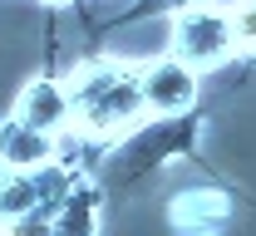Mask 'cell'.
<instances>
[{
    "instance_id": "11",
    "label": "cell",
    "mask_w": 256,
    "mask_h": 236,
    "mask_svg": "<svg viewBox=\"0 0 256 236\" xmlns=\"http://www.w3.org/2000/svg\"><path fill=\"white\" fill-rule=\"evenodd\" d=\"M0 236H5V212H0Z\"/></svg>"
},
{
    "instance_id": "10",
    "label": "cell",
    "mask_w": 256,
    "mask_h": 236,
    "mask_svg": "<svg viewBox=\"0 0 256 236\" xmlns=\"http://www.w3.org/2000/svg\"><path fill=\"white\" fill-rule=\"evenodd\" d=\"M232 34H236V54H256V0L232 15Z\"/></svg>"
},
{
    "instance_id": "7",
    "label": "cell",
    "mask_w": 256,
    "mask_h": 236,
    "mask_svg": "<svg viewBox=\"0 0 256 236\" xmlns=\"http://www.w3.org/2000/svg\"><path fill=\"white\" fill-rule=\"evenodd\" d=\"M54 236H98V192L94 187H69V197L54 207Z\"/></svg>"
},
{
    "instance_id": "2",
    "label": "cell",
    "mask_w": 256,
    "mask_h": 236,
    "mask_svg": "<svg viewBox=\"0 0 256 236\" xmlns=\"http://www.w3.org/2000/svg\"><path fill=\"white\" fill-rule=\"evenodd\" d=\"M168 54H178L182 64L217 69L236 54V34H232V15L217 5H182L172 15V30H168Z\"/></svg>"
},
{
    "instance_id": "6",
    "label": "cell",
    "mask_w": 256,
    "mask_h": 236,
    "mask_svg": "<svg viewBox=\"0 0 256 236\" xmlns=\"http://www.w3.org/2000/svg\"><path fill=\"white\" fill-rule=\"evenodd\" d=\"M50 158H60V138L54 133L30 128L25 118H5L0 123V163L10 172H34V168H44Z\"/></svg>"
},
{
    "instance_id": "3",
    "label": "cell",
    "mask_w": 256,
    "mask_h": 236,
    "mask_svg": "<svg viewBox=\"0 0 256 236\" xmlns=\"http://www.w3.org/2000/svg\"><path fill=\"white\" fill-rule=\"evenodd\" d=\"M138 84H143V108L153 118H182V113H192V103H197L202 74L192 64H182L178 54H158V59H148V64L138 69Z\"/></svg>"
},
{
    "instance_id": "8",
    "label": "cell",
    "mask_w": 256,
    "mask_h": 236,
    "mask_svg": "<svg viewBox=\"0 0 256 236\" xmlns=\"http://www.w3.org/2000/svg\"><path fill=\"white\" fill-rule=\"evenodd\" d=\"M30 207H40V192H34V172H5V182H0V212H5V222L25 217Z\"/></svg>"
},
{
    "instance_id": "4",
    "label": "cell",
    "mask_w": 256,
    "mask_h": 236,
    "mask_svg": "<svg viewBox=\"0 0 256 236\" xmlns=\"http://www.w3.org/2000/svg\"><path fill=\"white\" fill-rule=\"evenodd\" d=\"M168 222L178 236H222L232 222V197L217 187H192L168 207Z\"/></svg>"
},
{
    "instance_id": "12",
    "label": "cell",
    "mask_w": 256,
    "mask_h": 236,
    "mask_svg": "<svg viewBox=\"0 0 256 236\" xmlns=\"http://www.w3.org/2000/svg\"><path fill=\"white\" fill-rule=\"evenodd\" d=\"M5 172H10V168H5V163H0V182H5Z\"/></svg>"
},
{
    "instance_id": "9",
    "label": "cell",
    "mask_w": 256,
    "mask_h": 236,
    "mask_svg": "<svg viewBox=\"0 0 256 236\" xmlns=\"http://www.w3.org/2000/svg\"><path fill=\"white\" fill-rule=\"evenodd\" d=\"M5 236H54V207H30L25 217L5 222Z\"/></svg>"
},
{
    "instance_id": "1",
    "label": "cell",
    "mask_w": 256,
    "mask_h": 236,
    "mask_svg": "<svg viewBox=\"0 0 256 236\" xmlns=\"http://www.w3.org/2000/svg\"><path fill=\"white\" fill-rule=\"evenodd\" d=\"M69 113L74 128L94 138H114L133 128L148 108H143V84L138 69L118 64V59H89L69 74Z\"/></svg>"
},
{
    "instance_id": "5",
    "label": "cell",
    "mask_w": 256,
    "mask_h": 236,
    "mask_svg": "<svg viewBox=\"0 0 256 236\" xmlns=\"http://www.w3.org/2000/svg\"><path fill=\"white\" fill-rule=\"evenodd\" d=\"M15 118H25L30 128H44V133L60 138L64 128H74V113H69V84L60 79H30L15 99Z\"/></svg>"
}]
</instances>
